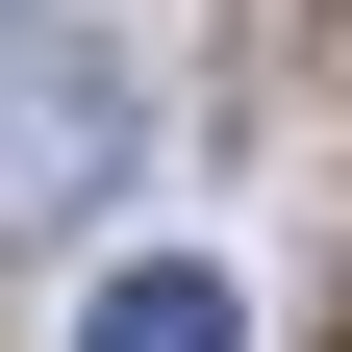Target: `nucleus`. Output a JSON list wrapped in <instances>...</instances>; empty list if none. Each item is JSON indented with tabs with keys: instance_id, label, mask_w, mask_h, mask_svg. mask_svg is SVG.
<instances>
[{
	"instance_id": "nucleus-1",
	"label": "nucleus",
	"mask_w": 352,
	"mask_h": 352,
	"mask_svg": "<svg viewBox=\"0 0 352 352\" xmlns=\"http://www.w3.org/2000/svg\"><path fill=\"white\" fill-rule=\"evenodd\" d=\"M126 126L151 101H126L101 25H0V227H76V201L126 176Z\"/></svg>"
},
{
	"instance_id": "nucleus-2",
	"label": "nucleus",
	"mask_w": 352,
	"mask_h": 352,
	"mask_svg": "<svg viewBox=\"0 0 352 352\" xmlns=\"http://www.w3.org/2000/svg\"><path fill=\"white\" fill-rule=\"evenodd\" d=\"M76 352H252V302L201 277V252H126V277L76 302Z\"/></svg>"
}]
</instances>
